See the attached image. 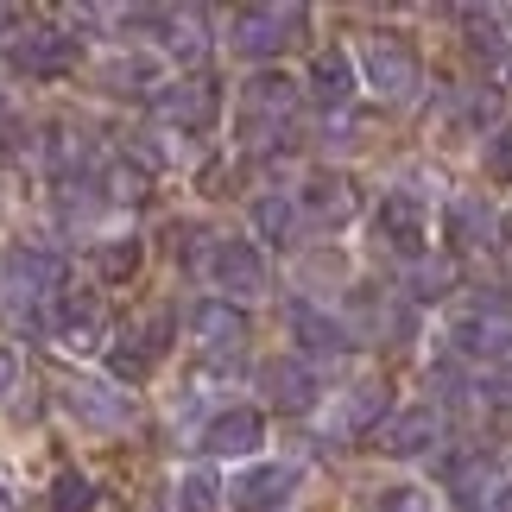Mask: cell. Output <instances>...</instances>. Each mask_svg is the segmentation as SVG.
<instances>
[{
	"mask_svg": "<svg viewBox=\"0 0 512 512\" xmlns=\"http://www.w3.org/2000/svg\"><path fill=\"white\" fill-rule=\"evenodd\" d=\"M266 392H272L279 411H310L323 386H317V367H310L304 354H279V361L266 367Z\"/></svg>",
	"mask_w": 512,
	"mask_h": 512,
	"instance_id": "2e32d148",
	"label": "cell"
},
{
	"mask_svg": "<svg viewBox=\"0 0 512 512\" xmlns=\"http://www.w3.org/2000/svg\"><path fill=\"white\" fill-rule=\"evenodd\" d=\"M13 64L26 76H64L76 64V38L57 32V26H26L19 45H13Z\"/></svg>",
	"mask_w": 512,
	"mask_h": 512,
	"instance_id": "4fadbf2b",
	"label": "cell"
},
{
	"mask_svg": "<svg viewBox=\"0 0 512 512\" xmlns=\"http://www.w3.org/2000/svg\"><path fill=\"white\" fill-rule=\"evenodd\" d=\"M209 279L222 285V291H234V298H260L266 291V260H260V247L253 241H215L209 247Z\"/></svg>",
	"mask_w": 512,
	"mask_h": 512,
	"instance_id": "9c48e42d",
	"label": "cell"
},
{
	"mask_svg": "<svg viewBox=\"0 0 512 512\" xmlns=\"http://www.w3.org/2000/svg\"><path fill=\"white\" fill-rule=\"evenodd\" d=\"M373 512H430V494L424 487H380V494H373Z\"/></svg>",
	"mask_w": 512,
	"mask_h": 512,
	"instance_id": "4316f807",
	"label": "cell"
},
{
	"mask_svg": "<svg viewBox=\"0 0 512 512\" xmlns=\"http://www.w3.org/2000/svg\"><path fill=\"white\" fill-rule=\"evenodd\" d=\"M298 114V83L285 70H260L241 83V108H234V127H241L247 146H272Z\"/></svg>",
	"mask_w": 512,
	"mask_h": 512,
	"instance_id": "6da1fadb",
	"label": "cell"
},
{
	"mask_svg": "<svg viewBox=\"0 0 512 512\" xmlns=\"http://www.w3.org/2000/svg\"><path fill=\"white\" fill-rule=\"evenodd\" d=\"M108 304H102V291H57V304H51V336L57 348H70V354H89V348H102L108 342Z\"/></svg>",
	"mask_w": 512,
	"mask_h": 512,
	"instance_id": "277c9868",
	"label": "cell"
},
{
	"mask_svg": "<svg viewBox=\"0 0 512 512\" xmlns=\"http://www.w3.org/2000/svg\"><path fill=\"white\" fill-rule=\"evenodd\" d=\"M380 418H386V386L380 380L354 386L348 405H342V430H348V437H380Z\"/></svg>",
	"mask_w": 512,
	"mask_h": 512,
	"instance_id": "44dd1931",
	"label": "cell"
},
{
	"mask_svg": "<svg viewBox=\"0 0 512 512\" xmlns=\"http://www.w3.org/2000/svg\"><path fill=\"white\" fill-rule=\"evenodd\" d=\"M165 336H171V317H165V310H159V317H146V323H133V329H127V342L114 348V380L140 386L146 373L165 361Z\"/></svg>",
	"mask_w": 512,
	"mask_h": 512,
	"instance_id": "7c38bea8",
	"label": "cell"
},
{
	"mask_svg": "<svg viewBox=\"0 0 512 512\" xmlns=\"http://www.w3.org/2000/svg\"><path fill=\"white\" fill-rule=\"evenodd\" d=\"M253 222H260L266 241H285L291 234V203L285 196H260V203H253Z\"/></svg>",
	"mask_w": 512,
	"mask_h": 512,
	"instance_id": "d4e9b609",
	"label": "cell"
},
{
	"mask_svg": "<svg viewBox=\"0 0 512 512\" xmlns=\"http://www.w3.org/2000/svg\"><path fill=\"white\" fill-rule=\"evenodd\" d=\"M487 405H512V354H506V361H494V373H487Z\"/></svg>",
	"mask_w": 512,
	"mask_h": 512,
	"instance_id": "f546056e",
	"label": "cell"
},
{
	"mask_svg": "<svg viewBox=\"0 0 512 512\" xmlns=\"http://www.w3.org/2000/svg\"><path fill=\"white\" fill-rule=\"evenodd\" d=\"M108 196L114 203H146V165H114L108 171Z\"/></svg>",
	"mask_w": 512,
	"mask_h": 512,
	"instance_id": "83f0119b",
	"label": "cell"
},
{
	"mask_svg": "<svg viewBox=\"0 0 512 512\" xmlns=\"http://www.w3.org/2000/svg\"><path fill=\"white\" fill-rule=\"evenodd\" d=\"M298 26H304V7H241L228 19V38H234V51H247V57H272V51L291 45Z\"/></svg>",
	"mask_w": 512,
	"mask_h": 512,
	"instance_id": "8992f818",
	"label": "cell"
},
{
	"mask_svg": "<svg viewBox=\"0 0 512 512\" xmlns=\"http://www.w3.org/2000/svg\"><path fill=\"white\" fill-rule=\"evenodd\" d=\"M51 512H95V487H89V475H76V468H57V481H51Z\"/></svg>",
	"mask_w": 512,
	"mask_h": 512,
	"instance_id": "7402d4cb",
	"label": "cell"
},
{
	"mask_svg": "<svg viewBox=\"0 0 512 512\" xmlns=\"http://www.w3.org/2000/svg\"><path fill=\"white\" fill-rule=\"evenodd\" d=\"M310 89H317V102H329V108H342L348 95H354V57H348L342 45H329V51H317V64H310Z\"/></svg>",
	"mask_w": 512,
	"mask_h": 512,
	"instance_id": "ffe728a7",
	"label": "cell"
},
{
	"mask_svg": "<svg viewBox=\"0 0 512 512\" xmlns=\"http://www.w3.org/2000/svg\"><path fill=\"white\" fill-rule=\"evenodd\" d=\"M215 494H222V487H215L209 475H184V487H177L184 512H215Z\"/></svg>",
	"mask_w": 512,
	"mask_h": 512,
	"instance_id": "f1b7e54d",
	"label": "cell"
},
{
	"mask_svg": "<svg viewBox=\"0 0 512 512\" xmlns=\"http://www.w3.org/2000/svg\"><path fill=\"white\" fill-rule=\"evenodd\" d=\"M481 171L494 177V184H512V127H494V140L481 152Z\"/></svg>",
	"mask_w": 512,
	"mask_h": 512,
	"instance_id": "484cf974",
	"label": "cell"
},
{
	"mask_svg": "<svg viewBox=\"0 0 512 512\" xmlns=\"http://www.w3.org/2000/svg\"><path fill=\"white\" fill-rule=\"evenodd\" d=\"M95 266H102L108 285L133 279V272H140V241H102V247H95Z\"/></svg>",
	"mask_w": 512,
	"mask_h": 512,
	"instance_id": "603a6c76",
	"label": "cell"
},
{
	"mask_svg": "<svg viewBox=\"0 0 512 512\" xmlns=\"http://www.w3.org/2000/svg\"><path fill=\"white\" fill-rule=\"evenodd\" d=\"M260 443H266V418L253 405H228L222 418L203 430V449H209V456H253Z\"/></svg>",
	"mask_w": 512,
	"mask_h": 512,
	"instance_id": "9a60e30c",
	"label": "cell"
},
{
	"mask_svg": "<svg viewBox=\"0 0 512 512\" xmlns=\"http://www.w3.org/2000/svg\"><path fill=\"white\" fill-rule=\"evenodd\" d=\"M298 203H304L310 222H329V228H336V222H348V215H354V184H348L342 171H317L298 190Z\"/></svg>",
	"mask_w": 512,
	"mask_h": 512,
	"instance_id": "d6986e66",
	"label": "cell"
},
{
	"mask_svg": "<svg viewBox=\"0 0 512 512\" xmlns=\"http://www.w3.org/2000/svg\"><path fill=\"white\" fill-rule=\"evenodd\" d=\"M494 234H500V215H494L487 196H449V203H443V241L456 253L494 247Z\"/></svg>",
	"mask_w": 512,
	"mask_h": 512,
	"instance_id": "8fae6325",
	"label": "cell"
},
{
	"mask_svg": "<svg viewBox=\"0 0 512 512\" xmlns=\"http://www.w3.org/2000/svg\"><path fill=\"white\" fill-rule=\"evenodd\" d=\"M285 317H291V336H298V348L304 354H317V361H323V354H329V361H336V354H348V329L336 323V317H323V310L317 304H291L285 310Z\"/></svg>",
	"mask_w": 512,
	"mask_h": 512,
	"instance_id": "ac0fdd59",
	"label": "cell"
},
{
	"mask_svg": "<svg viewBox=\"0 0 512 512\" xmlns=\"http://www.w3.org/2000/svg\"><path fill=\"white\" fill-rule=\"evenodd\" d=\"M361 76L380 102H411L424 89V57L405 32H373L361 45Z\"/></svg>",
	"mask_w": 512,
	"mask_h": 512,
	"instance_id": "7a4b0ae2",
	"label": "cell"
},
{
	"mask_svg": "<svg viewBox=\"0 0 512 512\" xmlns=\"http://www.w3.org/2000/svg\"><path fill=\"white\" fill-rule=\"evenodd\" d=\"M494 76H500V89H506V95H512V45H506V51H500V57H494Z\"/></svg>",
	"mask_w": 512,
	"mask_h": 512,
	"instance_id": "1f68e13d",
	"label": "cell"
},
{
	"mask_svg": "<svg viewBox=\"0 0 512 512\" xmlns=\"http://www.w3.org/2000/svg\"><path fill=\"white\" fill-rule=\"evenodd\" d=\"M373 234H380L399 260H424V253H430V209H424V196L380 190V203H373Z\"/></svg>",
	"mask_w": 512,
	"mask_h": 512,
	"instance_id": "3957f363",
	"label": "cell"
},
{
	"mask_svg": "<svg viewBox=\"0 0 512 512\" xmlns=\"http://www.w3.org/2000/svg\"><path fill=\"white\" fill-rule=\"evenodd\" d=\"M64 405L83 424H95V430H121L133 418V399H127V392H114L108 380H70L64 386Z\"/></svg>",
	"mask_w": 512,
	"mask_h": 512,
	"instance_id": "5bb4252c",
	"label": "cell"
},
{
	"mask_svg": "<svg viewBox=\"0 0 512 512\" xmlns=\"http://www.w3.org/2000/svg\"><path fill=\"white\" fill-rule=\"evenodd\" d=\"M152 114L177 133H203L222 114V89H215V76H177V83H165L152 95Z\"/></svg>",
	"mask_w": 512,
	"mask_h": 512,
	"instance_id": "5b68a950",
	"label": "cell"
},
{
	"mask_svg": "<svg viewBox=\"0 0 512 512\" xmlns=\"http://www.w3.org/2000/svg\"><path fill=\"white\" fill-rule=\"evenodd\" d=\"M291 487H298V468L291 462H260V468L228 481V506L234 512H279L291 500Z\"/></svg>",
	"mask_w": 512,
	"mask_h": 512,
	"instance_id": "ba28073f",
	"label": "cell"
},
{
	"mask_svg": "<svg viewBox=\"0 0 512 512\" xmlns=\"http://www.w3.org/2000/svg\"><path fill=\"white\" fill-rule=\"evenodd\" d=\"M0 512H13V487H7V475H0Z\"/></svg>",
	"mask_w": 512,
	"mask_h": 512,
	"instance_id": "d6a6232c",
	"label": "cell"
},
{
	"mask_svg": "<svg viewBox=\"0 0 512 512\" xmlns=\"http://www.w3.org/2000/svg\"><path fill=\"white\" fill-rule=\"evenodd\" d=\"M64 285V260L45 247H19L13 260H7V291L13 298H45V291Z\"/></svg>",
	"mask_w": 512,
	"mask_h": 512,
	"instance_id": "e0dca14e",
	"label": "cell"
},
{
	"mask_svg": "<svg viewBox=\"0 0 512 512\" xmlns=\"http://www.w3.org/2000/svg\"><path fill=\"white\" fill-rule=\"evenodd\" d=\"M190 336L203 342L209 354H241L247 336H253V323H247V310L241 304H228V298H203L190 310Z\"/></svg>",
	"mask_w": 512,
	"mask_h": 512,
	"instance_id": "30bf717a",
	"label": "cell"
},
{
	"mask_svg": "<svg viewBox=\"0 0 512 512\" xmlns=\"http://www.w3.org/2000/svg\"><path fill=\"white\" fill-rule=\"evenodd\" d=\"M449 285H456V272H449V266H418V298H443Z\"/></svg>",
	"mask_w": 512,
	"mask_h": 512,
	"instance_id": "4dcf8cb0",
	"label": "cell"
},
{
	"mask_svg": "<svg viewBox=\"0 0 512 512\" xmlns=\"http://www.w3.org/2000/svg\"><path fill=\"white\" fill-rule=\"evenodd\" d=\"M437 443H443V418L430 405H405L399 418H386L380 437H373V449H386V456H399V462H418Z\"/></svg>",
	"mask_w": 512,
	"mask_h": 512,
	"instance_id": "52a82bcc",
	"label": "cell"
},
{
	"mask_svg": "<svg viewBox=\"0 0 512 512\" xmlns=\"http://www.w3.org/2000/svg\"><path fill=\"white\" fill-rule=\"evenodd\" d=\"M45 152H51V165L64 171V177L89 165V140H83V133H51V140H45Z\"/></svg>",
	"mask_w": 512,
	"mask_h": 512,
	"instance_id": "cb8c5ba5",
	"label": "cell"
}]
</instances>
